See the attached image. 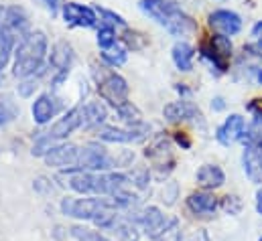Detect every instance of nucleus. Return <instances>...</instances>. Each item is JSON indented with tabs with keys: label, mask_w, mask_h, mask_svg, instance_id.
Wrapping results in <instances>:
<instances>
[{
	"label": "nucleus",
	"mask_w": 262,
	"mask_h": 241,
	"mask_svg": "<svg viewBox=\"0 0 262 241\" xmlns=\"http://www.w3.org/2000/svg\"><path fill=\"white\" fill-rule=\"evenodd\" d=\"M187 207H189L191 213L205 217V215H213V213H215L217 201H215V197H211L209 192H193V195H189V199H187Z\"/></svg>",
	"instance_id": "20"
},
{
	"label": "nucleus",
	"mask_w": 262,
	"mask_h": 241,
	"mask_svg": "<svg viewBox=\"0 0 262 241\" xmlns=\"http://www.w3.org/2000/svg\"><path fill=\"white\" fill-rule=\"evenodd\" d=\"M16 39L14 37H10L8 33H4L2 29H0V71L8 65V61L12 57V49L16 47Z\"/></svg>",
	"instance_id": "25"
},
{
	"label": "nucleus",
	"mask_w": 262,
	"mask_h": 241,
	"mask_svg": "<svg viewBox=\"0 0 262 241\" xmlns=\"http://www.w3.org/2000/svg\"><path fill=\"white\" fill-rule=\"evenodd\" d=\"M100 14H102V18H104V22H106L108 27H114V25H120V27H124V25H126V20H124V18H122L120 14L112 12V10L100 8Z\"/></svg>",
	"instance_id": "29"
},
{
	"label": "nucleus",
	"mask_w": 262,
	"mask_h": 241,
	"mask_svg": "<svg viewBox=\"0 0 262 241\" xmlns=\"http://www.w3.org/2000/svg\"><path fill=\"white\" fill-rule=\"evenodd\" d=\"M118 116H120V120L124 122L128 128H136V126H142L144 122L140 120L142 116H140V112H138V108L132 104V102H126L124 106H120L118 110Z\"/></svg>",
	"instance_id": "24"
},
{
	"label": "nucleus",
	"mask_w": 262,
	"mask_h": 241,
	"mask_svg": "<svg viewBox=\"0 0 262 241\" xmlns=\"http://www.w3.org/2000/svg\"><path fill=\"white\" fill-rule=\"evenodd\" d=\"M77 128H83V108L81 106H75L73 110H69L67 114H63V118L55 122L51 126V130L45 134L51 142L55 140H63L67 138L71 132H75Z\"/></svg>",
	"instance_id": "9"
},
{
	"label": "nucleus",
	"mask_w": 262,
	"mask_h": 241,
	"mask_svg": "<svg viewBox=\"0 0 262 241\" xmlns=\"http://www.w3.org/2000/svg\"><path fill=\"white\" fill-rule=\"evenodd\" d=\"M163 114H165V118L169 122H183V120L201 122V118H203L201 112L197 110L195 106H193L191 102H185V100L169 104V106L163 110Z\"/></svg>",
	"instance_id": "17"
},
{
	"label": "nucleus",
	"mask_w": 262,
	"mask_h": 241,
	"mask_svg": "<svg viewBox=\"0 0 262 241\" xmlns=\"http://www.w3.org/2000/svg\"><path fill=\"white\" fill-rule=\"evenodd\" d=\"M4 33H8L10 37H14L18 43L31 33L29 31V16L20 6H10L4 10V18H2V27Z\"/></svg>",
	"instance_id": "8"
},
{
	"label": "nucleus",
	"mask_w": 262,
	"mask_h": 241,
	"mask_svg": "<svg viewBox=\"0 0 262 241\" xmlns=\"http://www.w3.org/2000/svg\"><path fill=\"white\" fill-rule=\"evenodd\" d=\"M258 241H262V237H260V239H258Z\"/></svg>",
	"instance_id": "39"
},
{
	"label": "nucleus",
	"mask_w": 262,
	"mask_h": 241,
	"mask_svg": "<svg viewBox=\"0 0 262 241\" xmlns=\"http://www.w3.org/2000/svg\"><path fill=\"white\" fill-rule=\"evenodd\" d=\"M213 102H215V104H211V106H213L215 110H224V102H222V98H215Z\"/></svg>",
	"instance_id": "35"
},
{
	"label": "nucleus",
	"mask_w": 262,
	"mask_h": 241,
	"mask_svg": "<svg viewBox=\"0 0 262 241\" xmlns=\"http://www.w3.org/2000/svg\"><path fill=\"white\" fill-rule=\"evenodd\" d=\"M256 79H258V83H262V69L258 71V75H256Z\"/></svg>",
	"instance_id": "37"
},
{
	"label": "nucleus",
	"mask_w": 262,
	"mask_h": 241,
	"mask_svg": "<svg viewBox=\"0 0 262 241\" xmlns=\"http://www.w3.org/2000/svg\"><path fill=\"white\" fill-rule=\"evenodd\" d=\"M140 10L173 37L185 39L197 33V22L175 0H140Z\"/></svg>",
	"instance_id": "1"
},
{
	"label": "nucleus",
	"mask_w": 262,
	"mask_h": 241,
	"mask_svg": "<svg viewBox=\"0 0 262 241\" xmlns=\"http://www.w3.org/2000/svg\"><path fill=\"white\" fill-rule=\"evenodd\" d=\"M104 231H108V235H110V237L104 235L108 241H138V237H140L138 227L134 225V221L130 217L120 215V213L114 217V221Z\"/></svg>",
	"instance_id": "13"
},
{
	"label": "nucleus",
	"mask_w": 262,
	"mask_h": 241,
	"mask_svg": "<svg viewBox=\"0 0 262 241\" xmlns=\"http://www.w3.org/2000/svg\"><path fill=\"white\" fill-rule=\"evenodd\" d=\"M132 221H134V225H136L138 229H142L150 239H157V237L171 225L173 219H167V217L161 213V209H157V207H146V209L134 213Z\"/></svg>",
	"instance_id": "5"
},
{
	"label": "nucleus",
	"mask_w": 262,
	"mask_h": 241,
	"mask_svg": "<svg viewBox=\"0 0 262 241\" xmlns=\"http://www.w3.org/2000/svg\"><path fill=\"white\" fill-rule=\"evenodd\" d=\"M59 112V100L51 93H43L35 100L33 104V120L37 122L39 126L51 122V118Z\"/></svg>",
	"instance_id": "16"
},
{
	"label": "nucleus",
	"mask_w": 262,
	"mask_h": 241,
	"mask_svg": "<svg viewBox=\"0 0 262 241\" xmlns=\"http://www.w3.org/2000/svg\"><path fill=\"white\" fill-rule=\"evenodd\" d=\"M63 18H66L67 25L79 27V29H92L98 22L96 10L92 6H85V4H79V2H66Z\"/></svg>",
	"instance_id": "11"
},
{
	"label": "nucleus",
	"mask_w": 262,
	"mask_h": 241,
	"mask_svg": "<svg viewBox=\"0 0 262 241\" xmlns=\"http://www.w3.org/2000/svg\"><path fill=\"white\" fill-rule=\"evenodd\" d=\"M98 45L102 47V51L110 49L112 45H116V31H114V27H108V25L100 27V31H98Z\"/></svg>",
	"instance_id": "28"
},
{
	"label": "nucleus",
	"mask_w": 262,
	"mask_h": 241,
	"mask_svg": "<svg viewBox=\"0 0 262 241\" xmlns=\"http://www.w3.org/2000/svg\"><path fill=\"white\" fill-rule=\"evenodd\" d=\"M83 108V128H100L106 120V108L100 102H90Z\"/></svg>",
	"instance_id": "23"
},
{
	"label": "nucleus",
	"mask_w": 262,
	"mask_h": 241,
	"mask_svg": "<svg viewBox=\"0 0 262 241\" xmlns=\"http://www.w3.org/2000/svg\"><path fill=\"white\" fill-rule=\"evenodd\" d=\"M20 114L18 102L14 100L12 93H0V126H6L14 122Z\"/></svg>",
	"instance_id": "22"
},
{
	"label": "nucleus",
	"mask_w": 262,
	"mask_h": 241,
	"mask_svg": "<svg viewBox=\"0 0 262 241\" xmlns=\"http://www.w3.org/2000/svg\"><path fill=\"white\" fill-rule=\"evenodd\" d=\"M37 87V83H33V81H25L23 85H18V89H20V95L23 98H29L31 95V91Z\"/></svg>",
	"instance_id": "31"
},
{
	"label": "nucleus",
	"mask_w": 262,
	"mask_h": 241,
	"mask_svg": "<svg viewBox=\"0 0 262 241\" xmlns=\"http://www.w3.org/2000/svg\"><path fill=\"white\" fill-rule=\"evenodd\" d=\"M252 35L256 37V43H254L252 47H248V49H250V51H256V55H260V57H262V20L254 25Z\"/></svg>",
	"instance_id": "30"
},
{
	"label": "nucleus",
	"mask_w": 262,
	"mask_h": 241,
	"mask_svg": "<svg viewBox=\"0 0 262 241\" xmlns=\"http://www.w3.org/2000/svg\"><path fill=\"white\" fill-rule=\"evenodd\" d=\"M256 211L262 215V188L256 192Z\"/></svg>",
	"instance_id": "33"
},
{
	"label": "nucleus",
	"mask_w": 262,
	"mask_h": 241,
	"mask_svg": "<svg viewBox=\"0 0 262 241\" xmlns=\"http://www.w3.org/2000/svg\"><path fill=\"white\" fill-rule=\"evenodd\" d=\"M258 148H260V152H262V142H260V144H258Z\"/></svg>",
	"instance_id": "38"
},
{
	"label": "nucleus",
	"mask_w": 262,
	"mask_h": 241,
	"mask_svg": "<svg viewBox=\"0 0 262 241\" xmlns=\"http://www.w3.org/2000/svg\"><path fill=\"white\" fill-rule=\"evenodd\" d=\"M244 130H246V122H244V118L238 116V114H232L230 118H226V122L217 128L215 138H217L220 144L230 146V144H234L236 140H242Z\"/></svg>",
	"instance_id": "14"
},
{
	"label": "nucleus",
	"mask_w": 262,
	"mask_h": 241,
	"mask_svg": "<svg viewBox=\"0 0 262 241\" xmlns=\"http://www.w3.org/2000/svg\"><path fill=\"white\" fill-rule=\"evenodd\" d=\"M71 59H73V51L67 43H57L51 51V59H49V65L51 69L57 73L55 75V83H61L69 73V65H71Z\"/></svg>",
	"instance_id": "15"
},
{
	"label": "nucleus",
	"mask_w": 262,
	"mask_h": 241,
	"mask_svg": "<svg viewBox=\"0 0 262 241\" xmlns=\"http://www.w3.org/2000/svg\"><path fill=\"white\" fill-rule=\"evenodd\" d=\"M207 45H209V49H211L215 55H220L224 61L232 55V43H230V39L224 37V35H213Z\"/></svg>",
	"instance_id": "26"
},
{
	"label": "nucleus",
	"mask_w": 262,
	"mask_h": 241,
	"mask_svg": "<svg viewBox=\"0 0 262 241\" xmlns=\"http://www.w3.org/2000/svg\"><path fill=\"white\" fill-rule=\"evenodd\" d=\"M45 162L53 168H61V171H77V160H79V146L75 144H59L53 146L45 156Z\"/></svg>",
	"instance_id": "7"
},
{
	"label": "nucleus",
	"mask_w": 262,
	"mask_h": 241,
	"mask_svg": "<svg viewBox=\"0 0 262 241\" xmlns=\"http://www.w3.org/2000/svg\"><path fill=\"white\" fill-rule=\"evenodd\" d=\"M102 59L106 61L108 65H112V67H120V65L126 63V49L120 47V45H112L110 49L102 51Z\"/></svg>",
	"instance_id": "27"
},
{
	"label": "nucleus",
	"mask_w": 262,
	"mask_h": 241,
	"mask_svg": "<svg viewBox=\"0 0 262 241\" xmlns=\"http://www.w3.org/2000/svg\"><path fill=\"white\" fill-rule=\"evenodd\" d=\"M2 18H4V10H2V6H0V27H2Z\"/></svg>",
	"instance_id": "36"
},
{
	"label": "nucleus",
	"mask_w": 262,
	"mask_h": 241,
	"mask_svg": "<svg viewBox=\"0 0 262 241\" xmlns=\"http://www.w3.org/2000/svg\"><path fill=\"white\" fill-rule=\"evenodd\" d=\"M177 142H179L183 148H189V140H187L185 136H177Z\"/></svg>",
	"instance_id": "34"
},
{
	"label": "nucleus",
	"mask_w": 262,
	"mask_h": 241,
	"mask_svg": "<svg viewBox=\"0 0 262 241\" xmlns=\"http://www.w3.org/2000/svg\"><path fill=\"white\" fill-rule=\"evenodd\" d=\"M242 164L244 173L252 182H262V152L258 146L248 144L242 154Z\"/></svg>",
	"instance_id": "18"
},
{
	"label": "nucleus",
	"mask_w": 262,
	"mask_h": 241,
	"mask_svg": "<svg viewBox=\"0 0 262 241\" xmlns=\"http://www.w3.org/2000/svg\"><path fill=\"white\" fill-rule=\"evenodd\" d=\"M207 22H209V27L213 31H217L224 37L238 35L240 29H242V18L232 10H215V12L209 14Z\"/></svg>",
	"instance_id": "12"
},
{
	"label": "nucleus",
	"mask_w": 262,
	"mask_h": 241,
	"mask_svg": "<svg viewBox=\"0 0 262 241\" xmlns=\"http://www.w3.org/2000/svg\"><path fill=\"white\" fill-rule=\"evenodd\" d=\"M47 35L43 31H31L18 45L14 51V67L12 73L14 77L27 79L33 77L37 71L43 69V63L47 57Z\"/></svg>",
	"instance_id": "2"
},
{
	"label": "nucleus",
	"mask_w": 262,
	"mask_h": 241,
	"mask_svg": "<svg viewBox=\"0 0 262 241\" xmlns=\"http://www.w3.org/2000/svg\"><path fill=\"white\" fill-rule=\"evenodd\" d=\"M193 57H195V49L189 43H177L173 47V63L177 65L179 71H191L193 67Z\"/></svg>",
	"instance_id": "21"
},
{
	"label": "nucleus",
	"mask_w": 262,
	"mask_h": 241,
	"mask_svg": "<svg viewBox=\"0 0 262 241\" xmlns=\"http://www.w3.org/2000/svg\"><path fill=\"white\" fill-rule=\"evenodd\" d=\"M146 158L152 162V166L163 175V171H165V175L173 168V152H171V142L167 140V138H157L148 148H146Z\"/></svg>",
	"instance_id": "10"
},
{
	"label": "nucleus",
	"mask_w": 262,
	"mask_h": 241,
	"mask_svg": "<svg viewBox=\"0 0 262 241\" xmlns=\"http://www.w3.org/2000/svg\"><path fill=\"white\" fill-rule=\"evenodd\" d=\"M195 181L201 188L213 190V188H220V186L226 182V175H224V171H222L217 164H203V166L197 171Z\"/></svg>",
	"instance_id": "19"
},
{
	"label": "nucleus",
	"mask_w": 262,
	"mask_h": 241,
	"mask_svg": "<svg viewBox=\"0 0 262 241\" xmlns=\"http://www.w3.org/2000/svg\"><path fill=\"white\" fill-rule=\"evenodd\" d=\"M148 136V126H136V128H114V126H102L98 128V138L104 142H118V144H130L140 142Z\"/></svg>",
	"instance_id": "6"
},
{
	"label": "nucleus",
	"mask_w": 262,
	"mask_h": 241,
	"mask_svg": "<svg viewBox=\"0 0 262 241\" xmlns=\"http://www.w3.org/2000/svg\"><path fill=\"white\" fill-rule=\"evenodd\" d=\"M43 2L47 4V8H49V10L53 12V14H55V12L59 10V6H61V8L66 6V0H43Z\"/></svg>",
	"instance_id": "32"
},
{
	"label": "nucleus",
	"mask_w": 262,
	"mask_h": 241,
	"mask_svg": "<svg viewBox=\"0 0 262 241\" xmlns=\"http://www.w3.org/2000/svg\"><path fill=\"white\" fill-rule=\"evenodd\" d=\"M98 93L118 110L128 102V83L122 75L114 71H106L98 79Z\"/></svg>",
	"instance_id": "4"
},
{
	"label": "nucleus",
	"mask_w": 262,
	"mask_h": 241,
	"mask_svg": "<svg viewBox=\"0 0 262 241\" xmlns=\"http://www.w3.org/2000/svg\"><path fill=\"white\" fill-rule=\"evenodd\" d=\"M110 209H118V205L108 197H85V199L66 197L61 201V213L66 217L83 219V221H96L104 211Z\"/></svg>",
	"instance_id": "3"
}]
</instances>
